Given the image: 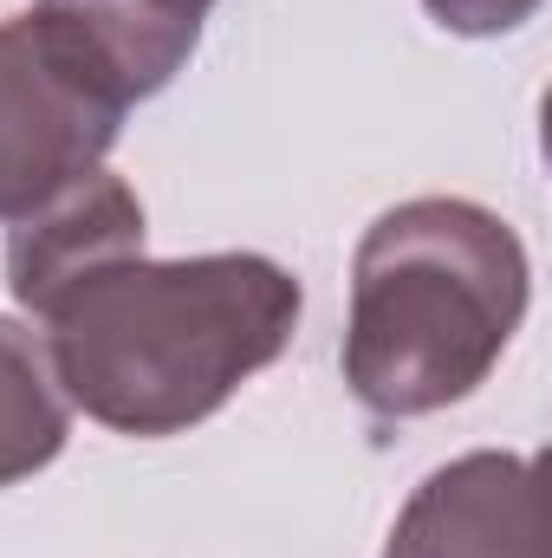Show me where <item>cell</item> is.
<instances>
[{
	"label": "cell",
	"mask_w": 552,
	"mask_h": 558,
	"mask_svg": "<svg viewBox=\"0 0 552 558\" xmlns=\"http://www.w3.org/2000/svg\"><path fill=\"white\" fill-rule=\"evenodd\" d=\"M527 312V254L507 221L468 202L391 208L351 286L345 377L384 416H422L468 397Z\"/></svg>",
	"instance_id": "cell-2"
},
{
	"label": "cell",
	"mask_w": 552,
	"mask_h": 558,
	"mask_svg": "<svg viewBox=\"0 0 552 558\" xmlns=\"http://www.w3.org/2000/svg\"><path fill=\"white\" fill-rule=\"evenodd\" d=\"M442 13V26H461V33H494V26H514L533 0H429Z\"/></svg>",
	"instance_id": "cell-6"
},
{
	"label": "cell",
	"mask_w": 552,
	"mask_h": 558,
	"mask_svg": "<svg viewBox=\"0 0 552 558\" xmlns=\"http://www.w3.org/2000/svg\"><path fill=\"white\" fill-rule=\"evenodd\" d=\"M26 312L52 325V384L85 416L169 435L274 364L299 318V286L254 254L149 267L137 247H111L59 274Z\"/></svg>",
	"instance_id": "cell-1"
},
{
	"label": "cell",
	"mask_w": 552,
	"mask_h": 558,
	"mask_svg": "<svg viewBox=\"0 0 552 558\" xmlns=\"http://www.w3.org/2000/svg\"><path fill=\"white\" fill-rule=\"evenodd\" d=\"M65 441V403L46 377L39 344L0 318V487L46 468Z\"/></svg>",
	"instance_id": "cell-5"
},
{
	"label": "cell",
	"mask_w": 552,
	"mask_h": 558,
	"mask_svg": "<svg viewBox=\"0 0 552 558\" xmlns=\"http://www.w3.org/2000/svg\"><path fill=\"white\" fill-rule=\"evenodd\" d=\"M137 105L118 59L59 0L0 26V221L39 215L118 137Z\"/></svg>",
	"instance_id": "cell-3"
},
{
	"label": "cell",
	"mask_w": 552,
	"mask_h": 558,
	"mask_svg": "<svg viewBox=\"0 0 552 558\" xmlns=\"http://www.w3.org/2000/svg\"><path fill=\"white\" fill-rule=\"evenodd\" d=\"M391 558H547L540 468L520 454H468L422 481Z\"/></svg>",
	"instance_id": "cell-4"
}]
</instances>
